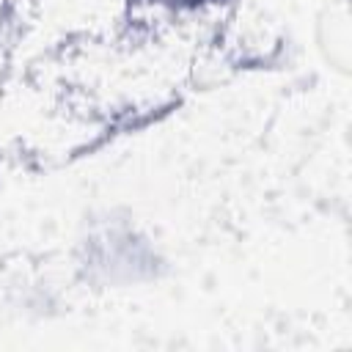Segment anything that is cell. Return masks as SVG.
<instances>
[{
    "label": "cell",
    "instance_id": "cell-1",
    "mask_svg": "<svg viewBox=\"0 0 352 352\" xmlns=\"http://www.w3.org/2000/svg\"><path fill=\"white\" fill-rule=\"evenodd\" d=\"M226 0H126V6L157 14L162 19H173V22H190V19H201L212 11H217Z\"/></svg>",
    "mask_w": 352,
    "mask_h": 352
}]
</instances>
